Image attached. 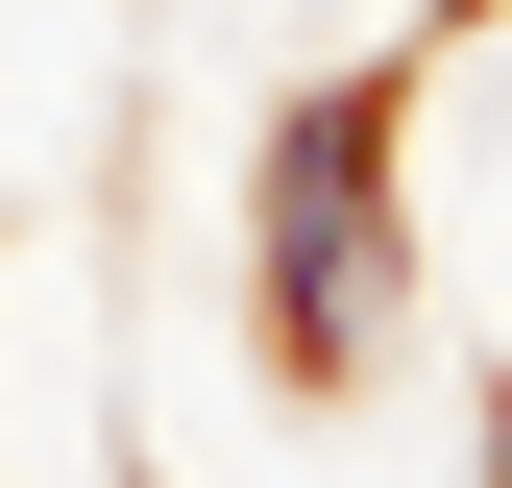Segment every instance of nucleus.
<instances>
[{"label":"nucleus","mask_w":512,"mask_h":488,"mask_svg":"<svg viewBox=\"0 0 512 488\" xmlns=\"http://www.w3.org/2000/svg\"><path fill=\"white\" fill-rule=\"evenodd\" d=\"M244 244H269V366L293 391H366L415 318V196H391V74L293 98L269 122V196H244Z\"/></svg>","instance_id":"1"}]
</instances>
